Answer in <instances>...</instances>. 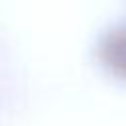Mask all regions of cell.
<instances>
[{"label":"cell","mask_w":126,"mask_h":126,"mask_svg":"<svg viewBox=\"0 0 126 126\" xmlns=\"http://www.w3.org/2000/svg\"><path fill=\"white\" fill-rule=\"evenodd\" d=\"M96 57L108 75L126 81V26L112 28L98 39Z\"/></svg>","instance_id":"1"}]
</instances>
